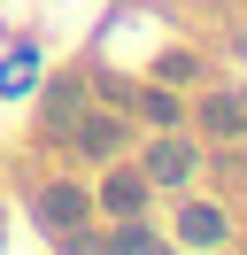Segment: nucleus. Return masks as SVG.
Segmentation results:
<instances>
[{
  "label": "nucleus",
  "mask_w": 247,
  "mask_h": 255,
  "mask_svg": "<svg viewBox=\"0 0 247 255\" xmlns=\"http://www.w3.org/2000/svg\"><path fill=\"white\" fill-rule=\"evenodd\" d=\"M193 139H154L147 147V186H178V178H193Z\"/></svg>",
  "instance_id": "f257e3e1"
},
{
  "label": "nucleus",
  "mask_w": 247,
  "mask_h": 255,
  "mask_svg": "<svg viewBox=\"0 0 247 255\" xmlns=\"http://www.w3.org/2000/svg\"><path fill=\"white\" fill-rule=\"evenodd\" d=\"M139 201H147V170H116L101 186V209H116V217H139Z\"/></svg>",
  "instance_id": "20e7f679"
},
{
  "label": "nucleus",
  "mask_w": 247,
  "mask_h": 255,
  "mask_svg": "<svg viewBox=\"0 0 247 255\" xmlns=\"http://www.w3.org/2000/svg\"><path fill=\"white\" fill-rule=\"evenodd\" d=\"M201 124H209L216 139H240V131H247V101L240 93H209V101H201Z\"/></svg>",
  "instance_id": "f03ea898"
},
{
  "label": "nucleus",
  "mask_w": 247,
  "mask_h": 255,
  "mask_svg": "<svg viewBox=\"0 0 247 255\" xmlns=\"http://www.w3.org/2000/svg\"><path fill=\"white\" fill-rule=\"evenodd\" d=\"M77 147H85V155H116L124 124H116V116H85V124H77Z\"/></svg>",
  "instance_id": "423d86ee"
},
{
  "label": "nucleus",
  "mask_w": 247,
  "mask_h": 255,
  "mask_svg": "<svg viewBox=\"0 0 247 255\" xmlns=\"http://www.w3.org/2000/svg\"><path fill=\"white\" fill-rule=\"evenodd\" d=\"M178 232L193 240V248H216V240H224V209H209V201H185V217H178Z\"/></svg>",
  "instance_id": "39448f33"
},
{
  "label": "nucleus",
  "mask_w": 247,
  "mask_h": 255,
  "mask_svg": "<svg viewBox=\"0 0 247 255\" xmlns=\"http://www.w3.org/2000/svg\"><path fill=\"white\" fill-rule=\"evenodd\" d=\"M39 217L54 224V232H70V224H85V193L77 186H46L39 193Z\"/></svg>",
  "instance_id": "7ed1b4c3"
}]
</instances>
